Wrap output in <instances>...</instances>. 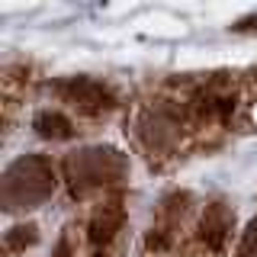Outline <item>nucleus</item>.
Segmentation results:
<instances>
[{
	"instance_id": "f8f14e48",
	"label": "nucleus",
	"mask_w": 257,
	"mask_h": 257,
	"mask_svg": "<svg viewBox=\"0 0 257 257\" xmlns=\"http://www.w3.org/2000/svg\"><path fill=\"white\" fill-rule=\"evenodd\" d=\"M231 29H235V32H257V13L244 16V20H241V23H235Z\"/></svg>"
},
{
	"instance_id": "423d86ee",
	"label": "nucleus",
	"mask_w": 257,
	"mask_h": 257,
	"mask_svg": "<svg viewBox=\"0 0 257 257\" xmlns=\"http://www.w3.org/2000/svg\"><path fill=\"white\" fill-rule=\"evenodd\" d=\"M190 212V193H171V196L161 199L155 219H151V228H148V251H167V247L177 241L183 228V219Z\"/></svg>"
},
{
	"instance_id": "1a4fd4ad",
	"label": "nucleus",
	"mask_w": 257,
	"mask_h": 257,
	"mask_svg": "<svg viewBox=\"0 0 257 257\" xmlns=\"http://www.w3.org/2000/svg\"><path fill=\"white\" fill-rule=\"evenodd\" d=\"M36 241H39L36 222H16L4 231V241H0V244H4V257H16V254L29 251Z\"/></svg>"
},
{
	"instance_id": "9b49d317",
	"label": "nucleus",
	"mask_w": 257,
	"mask_h": 257,
	"mask_svg": "<svg viewBox=\"0 0 257 257\" xmlns=\"http://www.w3.org/2000/svg\"><path fill=\"white\" fill-rule=\"evenodd\" d=\"M74 244H71V231H64L61 241H58V247H55V257H74Z\"/></svg>"
},
{
	"instance_id": "39448f33",
	"label": "nucleus",
	"mask_w": 257,
	"mask_h": 257,
	"mask_svg": "<svg viewBox=\"0 0 257 257\" xmlns=\"http://www.w3.org/2000/svg\"><path fill=\"white\" fill-rule=\"evenodd\" d=\"M52 90L64 106H71L77 116H87V119L109 116L116 109V93L93 77H58L52 80Z\"/></svg>"
},
{
	"instance_id": "6e6552de",
	"label": "nucleus",
	"mask_w": 257,
	"mask_h": 257,
	"mask_svg": "<svg viewBox=\"0 0 257 257\" xmlns=\"http://www.w3.org/2000/svg\"><path fill=\"white\" fill-rule=\"evenodd\" d=\"M32 128H36L42 139H52V142H68V139H74V122H71L64 112H52V109L36 112Z\"/></svg>"
},
{
	"instance_id": "f03ea898",
	"label": "nucleus",
	"mask_w": 257,
	"mask_h": 257,
	"mask_svg": "<svg viewBox=\"0 0 257 257\" xmlns=\"http://www.w3.org/2000/svg\"><path fill=\"white\" fill-rule=\"evenodd\" d=\"M128 177V158L112 145H87L61 161V180L74 199L106 196Z\"/></svg>"
},
{
	"instance_id": "7ed1b4c3",
	"label": "nucleus",
	"mask_w": 257,
	"mask_h": 257,
	"mask_svg": "<svg viewBox=\"0 0 257 257\" xmlns=\"http://www.w3.org/2000/svg\"><path fill=\"white\" fill-rule=\"evenodd\" d=\"M58 167L45 155H23L16 158L0 177V203L7 212L42 206L58 190Z\"/></svg>"
},
{
	"instance_id": "20e7f679",
	"label": "nucleus",
	"mask_w": 257,
	"mask_h": 257,
	"mask_svg": "<svg viewBox=\"0 0 257 257\" xmlns=\"http://www.w3.org/2000/svg\"><path fill=\"white\" fill-rule=\"evenodd\" d=\"M125 199L119 193L96 196L84 222V257H119V241L125 231Z\"/></svg>"
},
{
	"instance_id": "f257e3e1",
	"label": "nucleus",
	"mask_w": 257,
	"mask_h": 257,
	"mask_svg": "<svg viewBox=\"0 0 257 257\" xmlns=\"http://www.w3.org/2000/svg\"><path fill=\"white\" fill-rule=\"evenodd\" d=\"M135 148L142 151L151 164H171L183 158L196 142H203V132L193 122L183 96L177 93L174 80L151 100H145L135 109L132 122H128Z\"/></svg>"
},
{
	"instance_id": "0eeeda50",
	"label": "nucleus",
	"mask_w": 257,
	"mask_h": 257,
	"mask_svg": "<svg viewBox=\"0 0 257 257\" xmlns=\"http://www.w3.org/2000/svg\"><path fill=\"white\" fill-rule=\"evenodd\" d=\"M231 225H235V209H231L225 199H212L196 219V238L206 251L222 254L225 244H228Z\"/></svg>"
},
{
	"instance_id": "9d476101",
	"label": "nucleus",
	"mask_w": 257,
	"mask_h": 257,
	"mask_svg": "<svg viewBox=\"0 0 257 257\" xmlns=\"http://www.w3.org/2000/svg\"><path fill=\"white\" fill-rule=\"evenodd\" d=\"M238 257H257V215L244 225L241 231V241H238Z\"/></svg>"
}]
</instances>
